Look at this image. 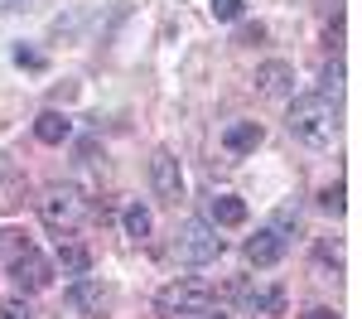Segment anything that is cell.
I'll return each instance as SVG.
<instances>
[{"label":"cell","instance_id":"cell-18","mask_svg":"<svg viewBox=\"0 0 362 319\" xmlns=\"http://www.w3.org/2000/svg\"><path fill=\"white\" fill-rule=\"evenodd\" d=\"M319 208H324V213H343V184H329V189L319 194Z\"/></svg>","mask_w":362,"mask_h":319},{"label":"cell","instance_id":"cell-10","mask_svg":"<svg viewBox=\"0 0 362 319\" xmlns=\"http://www.w3.org/2000/svg\"><path fill=\"white\" fill-rule=\"evenodd\" d=\"M34 136H39L44 145H63L68 136H73V121H68L63 112H44L39 121H34Z\"/></svg>","mask_w":362,"mask_h":319},{"label":"cell","instance_id":"cell-12","mask_svg":"<svg viewBox=\"0 0 362 319\" xmlns=\"http://www.w3.org/2000/svg\"><path fill=\"white\" fill-rule=\"evenodd\" d=\"M58 266H63L68 276H87L92 257H87V247H78V242H58Z\"/></svg>","mask_w":362,"mask_h":319},{"label":"cell","instance_id":"cell-21","mask_svg":"<svg viewBox=\"0 0 362 319\" xmlns=\"http://www.w3.org/2000/svg\"><path fill=\"white\" fill-rule=\"evenodd\" d=\"M242 15V0H213V20H237Z\"/></svg>","mask_w":362,"mask_h":319},{"label":"cell","instance_id":"cell-5","mask_svg":"<svg viewBox=\"0 0 362 319\" xmlns=\"http://www.w3.org/2000/svg\"><path fill=\"white\" fill-rule=\"evenodd\" d=\"M150 184H155V194L165 203L184 199V174H179V155L174 150H155L150 155Z\"/></svg>","mask_w":362,"mask_h":319},{"label":"cell","instance_id":"cell-14","mask_svg":"<svg viewBox=\"0 0 362 319\" xmlns=\"http://www.w3.org/2000/svg\"><path fill=\"white\" fill-rule=\"evenodd\" d=\"M247 305H251V310H271V315H280V310H285V290H280V286L247 290Z\"/></svg>","mask_w":362,"mask_h":319},{"label":"cell","instance_id":"cell-6","mask_svg":"<svg viewBox=\"0 0 362 319\" xmlns=\"http://www.w3.org/2000/svg\"><path fill=\"white\" fill-rule=\"evenodd\" d=\"M10 281H15L20 290H44L49 286V261L29 247V252H20V257L10 261Z\"/></svg>","mask_w":362,"mask_h":319},{"label":"cell","instance_id":"cell-17","mask_svg":"<svg viewBox=\"0 0 362 319\" xmlns=\"http://www.w3.org/2000/svg\"><path fill=\"white\" fill-rule=\"evenodd\" d=\"M0 252L15 261L20 252H29V242H25V232H0Z\"/></svg>","mask_w":362,"mask_h":319},{"label":"cell","instance_id":"cell-3","mask_svg":"<svg viewBox=\"0 0 362 319\" xmlns=\"http://www.w3.org/2000/svg\"><path fill=\"white\" fill-rule=\"evenodd\" d=\"M39 218L54 232H73L87 218V199L73 184H54V189H44V199H39Z\"/></svg>","mask_w":362,"mask_h":319},{"label":"cell","instance_id":"cell-22","mask_svg":"<svg viewBox=\"0 0 362 319\" xmlns=\"http://www.w3.org/2000/svg\"><path fill=\"white\" fill-rule=\"evenodd\" d=\"M266 39V25H242L237 29V44H261Z\"/></svg>","mask_w":362,"mask_h":319},{"label":"cell","instance_id":"cell-2","mask_svg":"<svg viewBox=\"0 0 362 319\" xmlns=\"http://www.w3.org/2000/svg\"><path fill=\"white\" fill-rule=\"evenodd\" d=\"M208 300H213V286L184 276V281H174V286H165L155 295V315L160 319H189V315H203Z\"/></svg>","mask_w":362,"mask_h":319},{"label":"cell","instance_id":"cell-24","mask_svg":"<svg viewBox=\"0 0 362 319\" xmlns=\"http://www.w3.org/2000/svg\"><path fill=\"white\" fill-rule=\"evenodd\" d=\"M0 160H5V155H0ZM0 170H5V165H0Z\"/></svg>","mask_w":362,"mask_h":319},{"label":"cell","instance_id":"cell-13","mask_svg":"<svg viewBox=\"0 0 362 319\" xmlns=\"http://www.w3.org/2000/svg\"><path fill=\"white\" fill-rule=\"evenodd\" d=\"M68 300H73L83 315H92V310H102V286H97V281H87V276H78V286L68 290Z\"/></svg>","mask_w":362,"mask_h":319},{"label":"cell","instance_id":"cell-1","mask_svg":"<svg viewBox=\"0 0 362 319\" xmlns=\"http://www.w3.org/2000/svg\"><path fill=\"white\" fill-rule=\"evenodd\" d=\"M338 131V107L324 102L319 92L309 97H295L290 102V136H300L305 145H329Z\"/></svg>","mask_w":362,"mask_h":319},{"label":"cell","instance_id":"cell-9","mask_svg":"<svg viewBox=\"0 0 362 319\" xmlns=\"http://www.w3.org/2000/svg\"><path fill=\"white\" fill-rule=\"evenodd\" d=\"M261 136H266V131H261V121H232V126L223 131V145L232 150V155H247V150L261 145Z\"/></svg>","mask_w":362,"mask_h":319},{"label":"cell","instance_id":"cell-19","mask_svg":"<svg viewBox=\"0 0 362 319\" xmlns=\"http://www.w3.org/2000/svg\"><path fill=\"white\" fill-rule=\"evenodd\" d=\"M15 63H20V68H34V73H39V68H44V54H39V49H25V44H20V49H15Z\"/></svg>","mask_w":362,"mask_h":319},{"label":"cell","instance_id":"cell-11","mask_svg":"<svg viewBox=\"0 0 362 319\" xmlns=\"http://www.w3.org/2000/svg\"><path fill=\"white\" fill-rule=\"evenodd\" d=\"M208 213H213V223H218V228H242V223H247V203L232 199V194L213 199V208H208Z\"/></svg>","mask_w":362,"mask_h":319},{"label":"cell","instance_id":"cell-23","mask_svg":"<svg viewBox=\"0 0 362 319\" xmlns=\"http://www.w3.org/2000/svg\"><path fill=\"white\" fill-rule=\"evenodd\" d=\"M305 319H338L329 305H314V310H305Z\"/></svg>","mask_w":362,"mask_h":319},{"label":"cell","instance_id":"cell-4","mask_svg":"<svg viewBox=\"0 0 362 319\" xmlns=\"http://www.w3.org/2000/svg\"><path fill=\"white\" fill-rule=\"evenodd\" d=\"M179 257L189 261V266H208V261L223 257V237L208 228L203 218H194V223L179 228Z\"/></svg>","mask_w":362,"mask_h":319},{"label":"cell","instance_id":"cell-8","mask_svg":"<svg viewBox=\"0 0 362 319\" xmlns=\"http://www.w3.org/2000/svg\"><path fill=\"white\" fill-rule=\"evenodd\" d=\"M256 87H261L266 97H285V92L295 87V68H290V63H280V58H271V63H261V68H256Z\"/></svg>","mask_w":362,"mask_h":319},{"label":"cell","instance_id":"cell-20","mask_svg":"<svg viewBox=\"0 0 362 319\" xmlns=\"http://www.w3.org/2000/svg\"><path fill=\"white\" fill-rule=\"evenodd\" d=\"M0 319H34V310H29L25 300H5L0 305Z\"/></svg>","mask_w":362,"mask_h":319},{"label":"cell","instance_id":"cell-15","mask_svg":"<svg viewBox=\"0 0 362 319\" xmlns=\"http://www.w3.org/2000/svg\"><path fill=\"white\" fill-rule=\"evenodd\" d=\"M126 232H131V237H145V232H150V208L131 203V208H126Z\"/></svg>","mask_w":362,"mask_h":319},{"label":"cell","instance_id":"cell-16","mask_svg":"<svg viewBox=\"0 0 362 319\" xmlns=\"http://www.w3.org/2000/svg\"><path fill=\"white\" fill-rule=\"evenodd\" d=\"M338 87H343V68H338V58L324 68V87H319V97L324 102H338Z\"/></svg>","mask_w":362,"mask_h":319},{"label":"cell","instance_id":"cell-7","mask_svg":"<svg viewBox=\"0 0 362 319\" xmlns=\"http://www.w3.org/2000/svg\"><path fill=\"white\" fill-rule=\"evenodd\" d=\"M280 257H285V237H280L276 228L247 237V261H251V266H276Z\"/></svg>","mask_w":362,"mask_h":319}]
</instances>
